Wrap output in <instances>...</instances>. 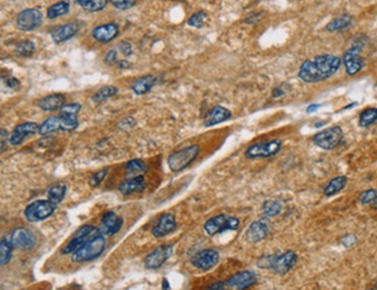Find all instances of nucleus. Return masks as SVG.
Here are the masks:
<instances>
[{"mask_svg":"<svg viewBox=\"0 0 377 290\" xmlns=\"http://www.w3.org/2000/svg\"><path fill=\"white\" fill-rule=\"evenodd\" d=\"M342 60L334 55H319L301 64L298 78L308 84L326 80L339 70Z\"/></svg>","mask_w":377,"mask_h":290,"instance_id":"nucleus-1","label":"nucleus"},{"mask_svg":"<svg viewBox=\"0 0 377 290\" xmlns=\"http://www.w3.org/2000/svg\"><path fill=\"white\" fill-rule=\"evenodd\" d=\"M81 105L80 103L73 102L65 105L61 109L60 115L51 116L44 121L40 126L39 134L42 136H46L48 134L55 133V131H71L74 130L78 127V113L80 112Z\"/></svg>","mask_w":377,"mask_h":290,"instance_id":"nucleus-2","label":"nucleus"},{"mask_svg":"<svg viewBox=\"0 0 377 290\" xmlns=\"http://www.w3.org/2000/svg\"><path fill=\"white\" fill-rule=\"evenodd\" d=\"M297 254L294 251H287L282 254H273L262 257L258 261V267L269 268L276 274H287L296 265Z\"/></svg>","mask_w":377,"mask_h":290,"instance_id":"nucleus-3","label":"nucleus"},{"mask_svg":"<svg viewBox=\"0 0 377 290\" xmlns=\"http://www.w3.org/2000/svg\"><path fill=\"white\" fill-rule=\"evenodd\" d=\"M200 153V146L196 144L189 145L179 151L171 153L167 158V165L172 172H180L189 166Z\"/></svg>","mask_w":377,"mask_h":290,"instance_id":"nucleus-4","label":"nucleus"},{"mask_svg":"<svg viewBox=\"0 0 377 290\" xmlns=\"http://www.w3.org/2000/svg\"><path fill=\"white\" fill-rule=\"evenodd\" d=\"M106 248V239L102 234H98L84 244L79 250L72 254V260L74 262H86L98 258Z\"/></svg>","mask_w":377,"mask_h":290,"instance_id":"nucleus-5","label":"nucleus"},{"mask_svg":"<svg viewBox=\"0 0 377 290\" xmlns=\"http://www.w3.org/2000/svg\"><path fill=\"white\" fill-rule=\"evenodd\" d=\"M241 225V220L237 217L228 216V215H217L209 218L204 223V231L209 236H215V234L222 233L224 231H235Z\"/></svg>","mask_w":377,"mask_h":290,"instance_id":"nucleus-6","label":"nucleus"},{"mask_svg":"<svg viewBox=\"0 0 377 290\" xmlns=\"http://www.w3.org/2000/svg\"><path fill=\"white\" fill-rule=\"evenodd\" d=\"M282 149V141L272 140L267 142H259L251 145L245 152V157L249 159H258V158H269L277 154Z\"/></svg>","mask_w":377,"mask_h":290,"instance_id":"nucleus-7","label":"nucleus"},{"mask_svg":"<svg viewBox=\"0 0 377 290\" xmlns=\"http://www.w3.org/2000/svg\"><path fill=\"white\" fill-rule=\"evenodd\" d=\"M55 210H56V205H54L49 200H37L27 207L25 217L30 223L41 222L53 215Z\"/></svg>","mask_w":377,"mask_h":290,"instance_id":"nucleus-8","label":"nucleus"},{"mask_svg":"<svg viewBox=\"0 0 377 290\" xmlns=\"http://www.w3.org/2000/svg\"><path fill=\"white\" fill-rule=\"evenodd\" d=\"M342 137H344V131L340 127L335 126L317 133L314 136L313 141L320 149L332 150L340 144Z\"/></svg>","mask_w":377,"mask_h":290,"instance_id":"nucleus-9","label":"nucleus"},{"mask_svg":"<svg viewBox=\"0 0 377 290\" xmlns=\"http://www.w3.org/2000/svg\"><path fill=\"white\" fill-rule=\"evenodd\" d=\"M99 232V229L93 225H83L79 229L75 231L72 239L65 245L62 253L63 254H70L74 253L75 251L79 250L84 244H86L88 240H91L92 238L95 237L94 234Z\"/></svg>","mask_w":377,"mask_h":290,"instance_id":"nucleus-10","label":"nucleus"},{"mask_svg":"<svg viewBox=\"0 0 377 290\" xmlns=\"http://www.w3.org/2000/svg\"><path fill=\"white\" fill-rule=\"evenodd\" d=\"M43 15L41 11L36 8H27L20 12L16 18V27L22 32H32L39 28L42 23Z\"/></svg>","mask_w":377,"mask_h":290,"instance_id":"nucleus-11","label":"nucleus"},{"mask_svg":"<svg viewBox=\"0 0 377 290\" xmlns=\"http://www.w3.org/2000/svg\"><path fill=\"white\" fill-rule=\"evenodd\" d=\"M9 243L13 248H21V250H32L36 245V237L32 231L26 227H18L9 233Z\"/></svg>","mask_w":377,"mask_h":290,"instance_id":"nucleus-12","label":"nucleus"},{"mask_svg":"<svg viewBox=\"0 0 377 290\" xmlns=\"http://www.w3.org/2000/svg\"><path fill=\"white\" fill-rule=\"evenodd\" d=\"M174 246L173 245H163L150 252L147 257L144 260V265L147 269H157L165 264V262L173 254Z\"/></svg>","mask_w":377,"mask_h":290,"instance_id":"nucleus-13","label":"nucleus"},{"mask_svg":"<svg viewBox=\"0 0 377 290\" xmlns=\"http://www.w3.org/2000/svg\"><path fill=\"white\" fill-rule=\"evenodd\" d=\"M361 46L355 44L351 49L346 51L344 57H342V63L345 65L346 72H347L348 75H354L359 73V72L362 70L363 65H365L363 60L361 58V55H360L361 54Z\"/></svg>","mask_w":377,"mask_h":290,"instance_id":"nucleus-14","label":"nucleus"},{"mask_svg":"<svg viewBox=\"0 0 377 290\" xmlns=\"http://www.w3.org/2000/svg\"><path fill=\"white\" fill-rule=\"evenodd\" d=\"M219 260V254L217 251L212 250V248H207V250L197 252L190 259L191 265L201 271H209L212 267L217 265Z\"/></svg>","mask_w":377,"mask_h":290,"instance_id":"nucleus-15","label":"nucleus"},{"mask_svg":"<svg viewBox=\"0 0 377 290\" xmlns=\"http://www.w3.org/2000/svg\"><path fill=\"white\" fill-rule=\"evenodd\" d=\"M258 280V276L252 271H243L236 273L231 278L226 280V286L234 290H246L250 287L254 286Z\"/></svg>","mask_w":377,"mask_h":290,"instance_id":"nucleus-16","label":"nucleus"},{"mask_svg":"<svg viewBox=\"0 0 377 290\" xmlns=\"http://www.w3.org/2000/svg\"><path fill=\"white\" fill-rule=\"evenodd\" d=\"M269 232V222L267 217H262L250 224L246 230V238L250 243H258L267 237Z\"/></svg>","mask_w":377,"mask_h":290,"instance_id":"nucleus-17","label":"nucleus"},{"mask_svg":"<svg viewBox=\"0 0 377 290\" xmlns=\"http://www.w3.org/2000/svg\"><path fill=\"white\" fill-rule=\"evenodd\" d=\"M123 225L122 217L116 215L115 213L109 212L105 214L101 219V224L99 226V233L102 236H114L121 230Z\"/></svg>","mask_w":377,"mask_h":290,"instance_id":"nucleus-18","label":"nucleus"},{"mask_svg":"<svg viewBox=\"0 0 377 290\" xmlns=\"http://www.w3.org/2000/svg\"><path fill=\"white\" fill-rule=\"evenodd\" d=\"M120 33L119 26L114 22L105 23V25H100L92 30V36L94 37L95 41L100 43H108L118 37Z\"/></svg>","mask_w":377,"mask_h":290,"instance_id":"nucleus-19","label":"nucleus"},{"mask_svg":"<svg viewBox=\"0 0 377 290\" xmlns=\"http://www.w3.org/2000/svg\"><path fill=\"white\" fill-rule=\"evenodd\" d=\"M39 130L40 126L35 122H26L19 124V126H16L14 130H13L11 137H9V143L14 145V146L15 145H20L26 137L39 133Z\"/></svg>","mask_w":377,"mask_h":290,"instance_id":"nucleus-20","label":"nucleus"},{"mask_svg":"<svg viewBox=\"0 0 377 290\" xmlns=\"http://www.w3.org/2000/svg\"><path fill=\"white\" fill-rule=\"evenodd\" d=\"M177 227V220L172 214H164L152 229V234L157 238L165 237L173 232Z\"/></svg>","mask_w":377,"mask_h":290,"instance_id":"nucleus-21","label":"nucleus"},{"mask_svg":"<svg viewBox=\"0 0 377 290\" xmlns=\"http://www.w3.org/2000/svg\"><path fill=\"white\" fill-rule=\"evenodd\" d=\"M232 116V113L228 108L222 106H215L204 117V126L212 127L216 124L225 122Z\"/></svg>","mask_w":377,"mask_h":290,"instance_id":"nucleus-22","label":"nucleus"},{"mask_svg":"<svg viewBox=\"0 0 377 290\" xmlns=\"http://www.w3.org/2000/svg\"><path fill=\"white\" fill-rule=\"evenodd\" d=\"M79 30V25L77 22H70L66 25L60 27V28L55 30L51 34V39L55 43H63L65 41L70 40L71 37H73L75 34Z\"/></svg>","mask_w":377,"mask_h":290,"instance_id":"nucleus-23","label":"nucleus"},{"mask_svg":"<svg viewBox=\"0 0 377 290\" xmlns=\"http://www.w3.org/2000/svg\"><path fill=\"white\" fill-rule=\"evenodd\" d=\"M66 105V99L63 94H51L44 98L39 102L41 109L46 112H53V110L62 109Z\"/></svg>","mask_w":377,"mask_h":290,"instance_id":"nucleus-24","label":"nucleus"},{"mask_svg":"<svg viewBox=\"0 0 377 290\" xmlns=\"http://www.w3.org/2000/svg\"><path fill=\"white\" fill-rule=\"evenodd\" d=\"M158 81V79L155 75L147 74L144 77L137 79V80L131 85V89L133 93L137 95H143L145 93L150 92L151 89L155 87V85Z\"/></svg>","mask_w":377,"mask_h":290,"instance_id":"nucleus-25","label":"nucleus"},{"mask_svg":"<svg viewBox=\"0 0 377 290\" xmlns=\"http://www.w3.org/2000/svg\"><path fill=\"white\" fill-rule=\"evenodd\" d=\"M145 189V182H144V177L139 175V177L133 178L131 180H126L122 182L119 187V192L123 195H130L133 193L142 192Z\"/></svg>","mask_w":377,"mask_h":290,"instance_id":"nucleus-26","label":"nucleus"},{"mask_svg":"<svg viewBox=\"0 0 377 290\" xmlns=\"http://www.w3.org/2000/svg\"><path fill=\"white\" fill-rule=\"evenodd\" d=\"M353 23V16L349 14H344L339 18L332 20V21L328 23L326 26V30L327 32H341V30H345L349 28Z\"/></svg>","mask_w":377,"mask_h":290,"instance_id":"nucleus-27","label":"nucleus"},{"mask_svg":"<svg viewBox=\"0 0 377 290\" xmlns=\"http://www.w3.org/2000/svg\"><path fill=\"white\" fill-rule=\"evenodd\" d=\"M346 185H347V178L344 177V175L335 177L324 188V195L330 198V196L338 194L339 192H341L346 187Z\"/></svg>","mask_w":377,"mask_h":290,"instance_id":"nucleus-28","label":"nucleus"},{"mask_svg":"<svg viewBox=\"0 0 377 290\" xmlns=\"http://www.w3.org/2000/svg\"><path fill=\"white\" fill-rule=\"evenodd\" d=\"M68 11H70V4L67 1H58L48 8L47 16L48 19H56L67 14Z\"/></svg>","mask_w":377,"mask_h":290,"instance_id":"nucleus-29","label":"nucleus"},{"mask_svg":"<svg viewBox=\"0 0 377 290\" xmlns=\"http://www.w3.org/2000/svg\"><path fill=\"white\" fill-rule=\"evenodd\" d=\"M65 194H66V186L63 184H57L48 191V200L57 206L58 203L63 201Z\"/></svg>","mask_w":377,"mask_h":290,"instance_id":"nucleus-30","label":"nucleus"},{"mask_svg":"<svg viewBox=\"0 0 377 290\" xmlns=\"http://www.w3.org/2000/svg\"><path fill=\"white\" fill-rule=\"evenodd\" d=\"M75 4L81 6L85 11L99 12L107 6L108 1H106V0H77Z\"/></svg>","mask_w":377,"mask_h":290,"instance_id":"nucleus-31","label":"nucleus"},{"mask_svg":"<svg viewBox=\"0 0 377 290\" xmlns=\"http://www.w3.org/2000/svg\"><path fill=\"white\" fill-rule=\"evenodd\" d=\"M376 121H377V108H375V107L367 108L360 114L359 124L361 127H369L375 123Z\"/></svg>","mask_w":377,"mask_h":290,"instance_id":"nucleus-32","label":"nucleus"},{"mask_svg":"<svg viewBox=\"0 0 377 290\" xmlns=\"http://www.w3.org/2000/svg\"><path fill=\"white\" fill-rule=\"evenodd\" d=\"M12 250L13 246L9 243L8 238H2L1 241H0V264L1 266L8 264V261L11 260Z\"/></svg>","mask_w":377,"mask_h":290,"instance_id":"nucleus-33","label":"nucleus"},{"mask_svg":"<svg viewBox=\"0 0 377 290\" xmlns=\"http://www.w3.org/2000/svg\"><path fill=\"white\" fill-rule=\"evenodd\" d=\"M282 212V206L280 202L274 200H267L262 205V213L266 217H275Z\"/></svg>","mask_w":377,"mask_h":290,"instance_id":"nucleus-34","label":"nucleus"},{"mask_svg":"<svg viewBox=\"0 0 377 290\" xmlns=\"http://www.w3.org/2000/svg\"><path fill=\"white\" fill-rule=\"evenodd\" d=\"M118 92L119 89L114 87V86H105V87L99 89L97 93H94L93 96H92V100L97 103L102 102L105 101V100L112 98V96L115 95Z\"/></svg>","mask_w":377,"mask_h":290,"instance_id":"nucleus-35","label":"nucleus"},{"mask_svg":"<svg viewBox=\"0 0 377 290\" xmlns=\"http://www.w3.org/2000/svg\"><path fill=\"white\" fill-rule=\"evenodd\" d=\"M15 53L18 56L21 57H29L35 53V44L32 41H23L19 43L18 47L15 48Z\"/></svg>","mask_w":377,"mask_h":290,"instance_id":"nucleus-36","label":"nucleus"},{"mask_svg":"<svg viewBox=\"0 0 377 290\" xmlns=\"http://www.w3.org/2000/svg\"><path fill=\"white\" fill-rule=\"evenodd\" d=\"M205 20H207V13L204 11H200L194 13V14L188 19V25L194 27V28H201V27L204 25Z\"/></svg>","mask_w":377,"mask_h":290,"instance_id":"nucleus-37","label":"nucleus"},{"mask_svg":"<svg viewBox=\"0 0 377 290\" xmlns=\"http://www.w3.org/2000/svg\"><path fill=\"white\" fill-rule=\"evenodd\" d=\"M359 201L362 205H375L377 202V191L375 189H368L361 193V195L359 196Z\"/></svg>","mask_w":377,"mask_h":290,"instance_id":"nucleus-38","label":"nucleus"},{"mask_svg":"<svg viewBox=\"0 0 377 290\" xmlns=\"http://www.w3.org/2000/svg\"><path fill=\"white\" fill-rule=\"evenodd\" d=\"M126 168L131 173H137V172H145L146 165L139 159H133L130 160L128 164L126 165Z\"/></svg>","mask_w":377,"mask_h":290,"instance_id":"nucleus-39","label":"nucleus"},{"mask_svg":"<svg viewBox=\"0 0 377 290\" xmlns=\"http://www.w3.org/2000/svg\"><path fill=\"white\" fill-rule=\"evenodd\" d=\"M107 168H102V170L98 171L97 173L92 175V178L90 179V186H92V187H97V186L100 185L101 182L104 181L106 175H107Z\"/></svg>","mask_w":377,"mask_h":290,"instance_id":"nucleus-40","label":"nucleus"},{"mask_svg":"<svg viewBox=\"0 0 377 290\" xmlns=\"http://www.w3.org/2000/svg\"><path fill=\"white\" fill-rule=\"evenodd\" d=\"M111 4L114 6L115 8L125 11V9H129L131 8L132 6H135L136 1H133V0H112Z\"/></svg>","mask_w":377,"mask_h":290,"instance_id":"nucleus-41","label":"nucleus"},{"mask_svg":"<svg viewBox=\"0 0 377 290\" xmlns=\"http://www.w3.org/2000/svg\"><path fill=\"white\" fill-rule=\"evenodd\" d=\"M105 62L108 65H114L116 63L119 64L120 61H118V51H116L115 49L109 50L105 56Z\"/></svg>","mask_w":377,"mask_h":290,"instance_id":"nucleus-42","label":"nucleus"},{"mask_svg":"<svg viewBox=\"0 0 377 290\" xmlns=\"http://www.w3.org/2000/svg\"><path fill=\"white\" fill-rule=\"evenodd\" d=\"M356 241H358V239H356L354 234H346V236L342 237L341 244L344 245L345 247H352L356 244Z\"/></svg>","mask_w":377,"mask_h":290,"instance_id":"nucleus-43","label":"nucleus"},{"mask_svg":"<svg viewBox=\"0 0 377 290\" xmlns=\"http://www.w3.org/2000/svg\"><path fill=\"white\" fill-rule=\"evenodd\" d=\"M119 50H121V53L126 57L130 56V55L132 54L131 44H130L129 42H126V41H123V42L119 44Z\"/></svg>","mask_w":377,"mask_h":290,"instance_id":"nucleus-44","label":"nucleus"},{"mask_svg":"<svg viewBox=\"0 0 377 290\" xmlns=\"http://www.w3.org/2000/svg\"><path fill=\"white\" fill-rule=\"evenodd\" d=\"M5 85L7 86V87L12 88V89H19L20 86H21L20 81L15 77H6L5 78Z\"/></svg>","mask_w":377,"mask_h":290,"instance_id":"nucleus-45","label":"nucleus"},{"mask_svg":"<svg viewBox=\"0 0 377 290\" xmlns=\"http://www.w3.org/2000/svg\"><path fill=\"white\" fill-rule=\"evenodd\" d=\"M207 290H229V287L225 282H215L208 287Z\"/></svg>","mask_w":377,"mask_h":290,"instance_id":"nucleus-46","label":"nucleus"},{"mask_svg":"<svg viewBox=\"0 0 377 290\" xmlns=\"http://www.w3.org/2000/svg\"><path fill=\"white\" fill-rule=\"evenodd\" d=\"M0 133H1L0 134L1 135V151H4L6 141H7V137H8V133H7V130H5V129H1Z\"/></svg>","mask_w":377,"mask_h":290,"instance_id":"nucleus-47","label":"nucleus"},{"mask_svg":"<svg viewBox=\"0 0 377 290\" xmlns=\"http://www.w3.org/2000/svg\"><path fill=\"white\" fill-rule=\"evenodd\" d=\"M273 98H280V96H282L284 94V91L281 87H275L273 89Z\"/></svg>","mask_w":377,"mask_h":290,"instance_id":"nucleus-48","label":"nucleus"},{"mask_svg":"<svg viewBox=\"0 0 377 290\" xmlns=\"http://www.w3.org/2000/svg\"><path fill=\"white\" fill-rule=\"evenodd\" d=\"M319 107H320V105H317V103H313V105L308 106V108H307V113H308V114L314 113V112H316V110H317L318 108H319Z\"/></svg>","mask_w":377,"mask_h":290,"instance_id":"nucleus-49","label":"nucleus"},{"mask_svg":"<svg viewBox=\"0 0 377 290\" xmlns=\"http://www.w3.org/2000/svg\"><path fill=\"white\" fill-rule=\"evenodd\" d=\"M129 67H130V63L126 60H122V61L119 62V68L122 69V70H123V69H126V68H129Z\"/></svg>","mask_w":377,"mask_h":290,"instance_id":"nucleus-50","label":"nucleus"},{"mask_svg":"<svg viewBox=\"0 0 377 290\" xmlns=\"http://www.w3.org/2000/svg\"><path fill=\"white\" fill-rule=\"evenodd\" d=\"M170 283L167 281V279L163 280V290H170Z\"/></svg>","mask_w":377,"mask_h":290,"instance_id":"nucleus-51","label":"nucleus"},{"mask_svg":"<svg viewBox=\"0 0 377 290\" xmlns=\"http://www.w3.org/2000/svg\"><path fill=\"white\" fill-rule=\"evenodd\" d=\"M367 290H377V282L374 283V285L370 287V288H368Z\"/></svg>","mask_w":377,"mask_h":290,"instance_id":"nucleus-52","label":"nucleus"}]
</instances>
